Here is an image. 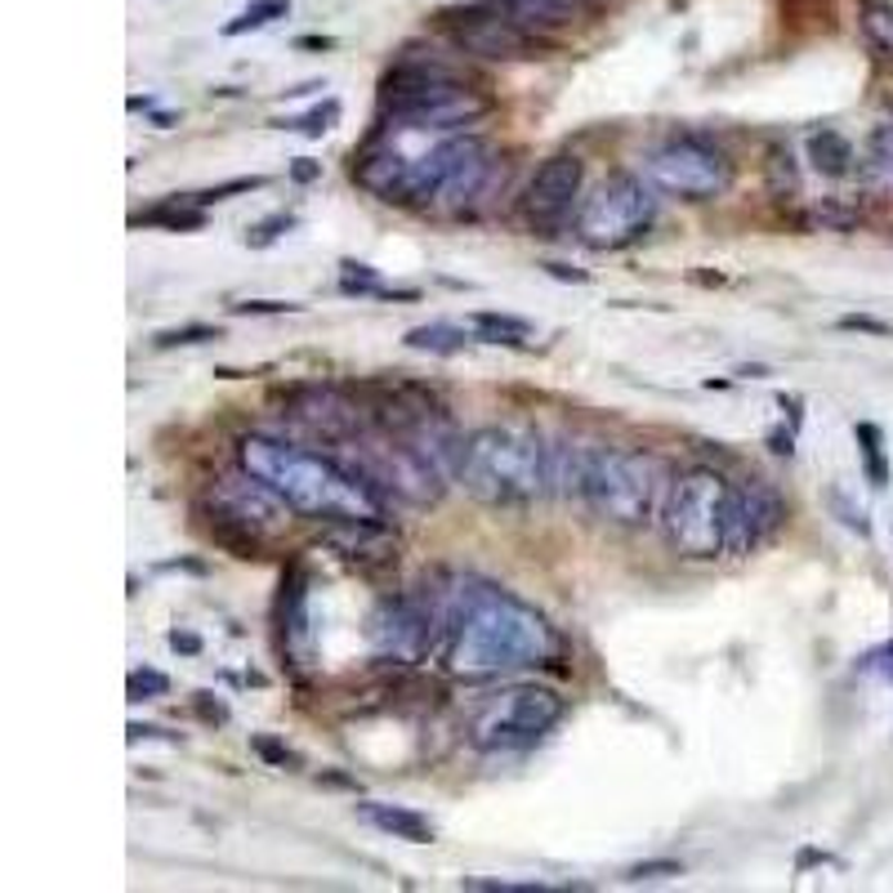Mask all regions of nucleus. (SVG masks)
<instances>
[{
	"instance_id": "1",
	"label": "nucleus",
	"mask_w": 893,
	"mask_h": 893,
	"mask_svg": "<svg viewBox=\"0 0 893 893\" xmlns=\"http://www.w3.org/2000/svg\"><path fill=\"white\" fill-rule=\"evenodd\" d=\"M558 652V630L549 626L545 612H536L532 603L483 586L474 595V603L452 621V630L442 634L438 661L452 680H501V675H518V670L545 665Z\"/></svg>"
},
{
	"instance_id": "2",
	"label": "nucleus",
	"mask_w": 893,
	"mask_h": 893,
	"mask_svg": "<svg viewBox=\"0 0 893 893\" xmlns=\"http://www.w3.org/2000/svg\"><path fill=\"white\" fill-rule=\"evenodd\" d=\"M238 465L273 483L295 514L308 518H389V496L376 492L363 474H354L335 452H308L273 433H246L238 438Z\"/></svg>"
},
{
	"instance_id": "3",
	"label": "nucleus",
	"mask_w": 893,
	"mask_h": 893,
	"mask_svg": "<svg viewBox=\"0 0 893 893\" xmlns=\"http://www.w3.org/2000/svg\"><path fill=\"white\" fill-rule=\"evenodd\" d=\"M380 103H385L380 126H393L407 135H461L465 126H474L492 112L487 94L470 90L452 67L416 59L411 50L385 72Z\"/></svg>"
},
{
	"instance_id": "4",
	"label": "nucleus",
	"mask_w": 893,
	"mask_h": 893,
	"mask_svg": "<svg viewBox=\"0 0 893 893\" xmlns=\"http://www.w3.org/2000/svg\"><path fill=\"white\" fill-rule=\"evenodd\" d=\"M456 479L483 505H532L549 492V442L527 424H483L465 438Z\"/></svg>"
},
{
	"instance_id": "5",
	"label": "nucleus",
	"mask_w": 893,
	"mask_h": 893,
	"mask_svg": "<svg viewBox=\"0 0 893 893\" xmlns=\"http://www.w3.org/2000/svg\"><path fill=\"white\" fill-rule=\"evenodd\" d=\"M670 492V474L652 452H630V446H590L586 474H581V501L612 527H648L661 518Z\"/></svg>"
},
{
	"instance_id": "6",
	"label": "nucleus",
	"mask_w": 893,
	"mask_h": 893,
	"mask_svg": "<svg viewBox=\"0 0 893 893\" xmlns=\"http://www.w3.org/2000/svg\"><path fill=\"white\" fill-rule=\"evenodd\" d=\"M733 501L737 487L706 465L670 479L661 505V532L670 549L684 558H724L733 545Z\"/></svg>"
},
{
	"instance_id": "7",
	"label": "nucleus",
	"mask_w": 893,
	"mask_h": 893,
	"mask_svg": "<svg viewBox=\"0 0 893 893\" xmlns=\"http://www.w3.org/2000/svg\"><path fill=\"white\" fill-rule=\"evenodd\" d=\"M206 509H210V532L219 545L238 549V558H260V545L277 532L291 527L295 505L264 483L260 474H251L246 465H238L233 474H219L206 492Z\"/></svg>"
},
{
	"instance_id": "8",
	"label": "nucleus",
	"mask_w": 893,
	"mask_h": 893,
	"mask_svg": "<svg viewBox=\"0 0 893 893\" xmlns=\"http://www.w3.org/2000/svg\"><path fill=\"white\" fill-rule=\"evenodd\" d=\"M335 456H340L354 474H363L376 492L393 496V501H407V505H433L442 496V470L416 452V446L380 424H367L358 438L349 442H335Z\"/></svg>"
},
{
	"instance_id": "9",
	"label": "nucleus",
	"mask_w": 893,
	"mask_h": 893,
	"mask_svg": "<svg viewBox=\"0 0 893 893\" xmlns=\"http://www.w3.org/2000/svg\"><path fill=\"white\" fill-rule=\"evenodd\" d=\"M568 702L545 684H514L501 689L470 724V746L474 750H527L536 746L558 719H564Z\"/></svg>"
},
{
	"instance_id": "10",
	"label": "nucleus",
	"mask_w": 893,
	"mask_h": 893,
	"mask_svg": "<svg viewBox=\"0 0 893 893\" xmlns=\"http://www.w3.org/2000/svg\"><path fill=\"white\" fill-rule=\"evenodd\" d=\"M656 219V192L639 175L603 179L577 210V238L595 251H621L639 242Z\"/></svg>"
},
{
	"instance_id": "11",
	"label": "nucleus",
	"mask_w": 893,
	"mask_h": 893,
	"mask_svg": "<svg viewBox=\"0 0 893 893\" xmlns=\"http://www.w3.org/2000/svg\"><path fill=\"white\" fill-rule=\"evenodd\" d=\"M643 179L656 192L684 197V201H706V197H719L733 188V161L715 144L684 135V139H665L661 148H652L643 157Z\"/></svg>"
},
{
	"instance_id": "12",
	"label": "nucleus",
	"mask_w": 893,
	"mask_h": 893,
	"mask_svg": "<svg viewBox=\"0 0 893 893\" xmlns=\"http://www.w3.org/2000/svg\"><path fill=\"white\" fill-rule=\"evenodd\" d=\"M367 639H371V652L380 661L416 665L442 648V626L429 612V603L420 599V590H407V595L376 603V612L367 621Z\"/></svg>"
},
{
	"instance_id": "13",
	"label": "nucleus",
	"mask_w": 893,
	"mask_h": 893,
	"mask_svg": "<svg viewBox=\"0 0 893 893\" xmlns=\"http://www.w3.org/2000/svg\"><path fill=\"white\" fill-rule=\"evenodd\" d=\"M442 32L452 36L456 50L487 59V63H514V59H536L540 54V36L518 28L509 14H501L492 0L483 6H465V10H446L442 14Z\"/></svg>"
},
{
	"instance_id": "14",
	"label": "nucleus",
	"mask_w": 893,
	"mask_h": 893,
	"mask_svg": "<svg viewBox=\"0 0 893 893\" xmlns=\"http://www.w3.org/2000/svg\"><path fill=\"white\" fill-rule=\"evenodd\" d=\"M282 407H286L282 416L295 429H304V433H313V438H322L330 446L358 438L371 424V416L358 402V393L354 389H335V385H295Z\"/></svg>"
},
{
	"instance_id": "15",
	"label": "nucleus",
	"mask_w": 893,
	"mask_h": 893,
	"mask_svg": "<svg viewBox=\"0 0 893 893\" xmlns=\"http://www.w3.org/2000/svg\"><path fill=\"white\" fill-rule=\"evenodd\" d=\"M322 545L358 572H385L402 554V536L389 527V518H335L326 523Z\"/></svg>"
},
{
	"instance_id": "16",
	"label": "nucleus",
	"mask_w": 893,
	"mask_h": 893,
	"mask_svg": "<svg viewBox=\"0 0 893 893\" xmlns=\"http://www.w3.org/2000/svg\"><path fill=\"white\" fill-rule=\"evenodd\" d=\"M581 183H586L581 157H572V153L545 157L523 188V214L532 223H540V229H549V223H558L572 210V201L581 197Z\"/></svg>"
},
{
	"instance_id": "17",
	"label": "nucleus",
	"mask_w": 893,
	"mask_h": 893,
	"mask_svg": "<svg viewBox=\"0 0 893 893\" xmlns=\"http://www.w3.org/2000/svg\"><path fill=\"white\" fill-rule=\"evenodd\" d=\"M781 523H787V501L781 492L764 479H746L737 483V501H733V545H728V558H746L755 554L759 545H768Z\"/></svg>"
},
{
	"instance_id": "18",
	"label": "nucleus",
	"mask_w": 893,
	"mask_h": 893,
	"mask_svg": "<svg viewBox=\"0 0 893 893\" xmlns=\"http://www.w3.org/2000/svg\"><path fill=\"white\" fill-rule=\"evenodd\" d=\"M487 179H492V144L479 139V135H461V139H456V157H452V170H446V179H442V188H438V197H433L429 210H438V214H461V210L487 188Z\"/></svg>"
},
{
	"instance_id": "19",
	"label": "nucleus",
	"mask_w": 893,
	"mask_h": 893,
	"mask_svg": "<svg viewBox=\"0 0 893 893\" xmlns=\"http://www.w3.org/2000/svg\"><path fill=\"white\" fill-rule=\"evenodd\" d=\"M492 6H496L501 14H509L518 28L536 32V36L568 28V23H577V19L586 14L577 0H492Z\"/></svg>"
},
{
	"instance_id": "20",
	"label": "nucleus",
	"mask_w": 893,
	"mask_h": 893,
	"mask_svg": "<svg viewBox=\"0 0 893 893\" xmlns=\"http://www.w3.org/2000/svg\"><path fill=\"white\" fill-rule=\"evenodd\" d=\"M358 818L371 822L376 831L393 836V840H411V844H429L433 840V822L416 809H402V805H380V800H367L358 805Z\"/></svg>"
},
{
	"instance_id": "21",
	"label": "nucleus",
	"mask_w": 893,
	"mask_h": 893,
	"mask_svg": "<svg viewBox=\"0 0 893 893\" xmlns=\"http://www.w3.org/2000/svg\"><path fill=\"white\" fill-rule=\"evenodd\" d=\"M809 161H813L818 175L844 179V175L858 170V148H853L840 130H813V135H809Z\"/></svg>"
},
{
	"instance_id": "22",
	"label": "nucleus",
	"mask_w": 893,
	"mask_h": 893,
	"mask_svg": "<svg viewBox=\"0 0 893 893\" xmlns=\"http://www.w3.org/2000/svg\"><path fill=\"white\" fill-rule=\"evenodd\" d=\"M135 223H157V229H170V233H192V229H201V223H206V210L188 192V197H170V201L135 214Z\"/></svg>"
},
{
	"instance_id": "23",
	"label": "nucleus",
	"mask_w": 893,
	"mask_h": 893,
	"mask_svg": "<svg viewBox=\"0 0 893 893\" xmlns=\"http://www.w3.org/2000/svg\"><path fill=\"white\" fill-rule=\"evenodd\" d=\"M402 345H407V349H420V354H442V358H452V354H461L470 340H465V330H456V326L429 322V326L407 330V335H402Z\"/></svg>"
},
{
	"instance_id": "24",
	"label": "nucleus",
	"mask_w": 893,
	"mask_h": 893,
	"mask_svg": "<svg viewBox=\"0 0 893 893\" xmlns=\"http://www.w3.org/2000/svg\"><path fill=\"white\" fill-rule=\"evenodd\" d=\"M858 23H862V41H866L880 59L893 63V6H889V0H866Z\"/></svg>"
},
{
	"instance_id": "25",
	"label": "nucleus",
	"mask_w": 893,
	"mask_h": 893,
	"mask_svg": "<svg viewBox=\"0 0 893 893\" xmlns=\"http://www.w3.org/2000/svg\"><path fill=\"white\" fill-rule=\"evenodd\" d=\"M474 330H479V340H487V345H523L527 335H532V326L523 322V317H509V313H474Z\"/></svg>"
},
{
	"instance_id": "26",
	"label": "nucleus",
	"mask_w": 893,
	"mask_h": 893,
	"mask_svg": "<svg viewBox=\"0 0 893 893\" xmlns=\"http://www.w3.org/2000/svg\"><path fill=\"white\" fill-rule=\"evenodd\" d=\"M853 438L862 446V465H866L871 487H884L889 483V461H884V433H880V424L862 420V424H853Z\"/></svg>"
},
{
	"instance_id": "27",
	"label": "nucleus",
	"mask_w": 893,
	"mask_h": 893,
	"mask_svg": "<svg viewBox=\"0 0 893 893\" xmlns=\"http://www.w3.org/2000/svg\"><path fill=\"white\" fill-rule=\"evenodd\" d=\"M291 14V0H255L251 10H242L229 28H223V36H242V32H260V28H269L273 19H286Z\"/></svg>"
},
{
	"instance_id": "28",
	"label": "nucleus",
	"mask_w": 893,
	"mask_h": 893,
	"mask_svg": "<svg viewBox=\"0 0 893 893\" xmlns=\"http://www.w3.org/2000/svg\"><path fill=\"white\" fill-rule=\"evenodd\" d=\"M126 693H130V702H153V697H166L170 693V680L161 675V670H130V680H126Z\"/></svg>"
},
{
	"instance_id": "29",
	"label": "nucleus",
	"mask_w": 893,
	"mask_h": 893,
	"mask_svg": "<svg viewBox=\"0 0 893 893\" xmlns=\"http://www.w3.org/2000/svg\"><path fill=\"white\" fill-rule=\"evenodd\" d=\"M335 122H340V103L326 98V103H317L313 112H304V117H295V122H286V126L300 130V135H326Z\"/></svg>"
},
{
	"instance_id": "30",
	"label": "nucleus",
	"mask_w": 893,
	"mask_h": 893,
	"mask_svg": "<svg viewBox=\"0 0 893 893\" xmlns=\"http://www.w3.org/2000/svg\"><path fill=\"white\" fill-rule=\"evenodd\" d=\"M251 750H255L264 764H273V768H300V764H304L300 750H291L286 742H277V737H269V733H255V737H251Z\"/></svg>"
},
{
	"instance_id": "31",
	"label": "nucleus",
	"mask_w": 893,
	"mask_h": 893,
	"mask_svg": "<svg viewBox=\"0 0 893 893\" xmlns=\"http://www.w3.org/2000/svg\"><path fill=\"white\" fill-rule=\"evenodd\" d=\"M206 340H219V326H179V330H161V335H153V345H157V349L206 345Z\"/></svg>"
},
{
	"instance_id": "32",
	"label": "nucleus",
	"mask_w": 893,
	"mask_h": 893,
	"mask_svg": "<svg viewBox=\"0 0 893 893\" xmlns=\"http://www.w3.org/2000/svg\"><path fill=\"white\" fill-rule=\"evenodd\" d=\"M286 229H295V214H273V219L255 223V229L246 233V242H251V246H269V242H277Z\"/></svg>"
},
{
	"instance_id": "33",
	"label": "nucleus",
	"mask_w": 893,
	"mask_h": 893,
	"mask_svg": "<svg viewBox=\"0 0 893 893\" xmlns=\"http://www.w3.org/2000/svg\"><path fill=\"white\" fill-rule=\"evenodd\" d=\"M680 871H684L680 862L661 858V862H639V866H630V871H626V880H634V884H639V880H665V875H680Z\"/></svg>"
},
{
	"instance_id": "34",
	"label": "nucleus",
	"mask_w": 893,
	"mask_h": 893,
	"mask_svg": "<svg viewBox=\"0 0 893 893\" xmlns=\"http://www.w3.org/2000/svg\"><path fill=\"white\" fill-rule=\"evenodd\" d=\"M192 711H197L206 724H229V706L214 702L210 693H197V697H192Z\"/></svg>"
},
{
	"instance_id": "35",
	"label": "nucleus",
	"mask_w": 893,
	"mask_h": 893,
	"mask_svg": "<svg viewBox=\"0 0 893 893\" xmlns=\"http://www.w3.org/2000/svg\"><path fill=\"white\" fill-rule=\"evenodd\" d=\"M300 304H282V300H246V304H233V313L242 317H264V313H295Z\"/></svg>"
},
{
	"instance_id": "36",
	"label": "nucleus",
	"mask_w": 893,
	"mask_h": 893,
	"mask_svg": "<svg viewBox=\"0 0 893 893\" xmlns=\"http://www.w3.org/2000/svg\"><path fill=\"white\" fill-rule=\"evenodd\" d=\"M170 648L183 652V656H197V652H201V639H197L192 630H170Z\"/></svg>"
},
{
	"instance_id": "37",
	"label": "nucleus",
	"mask_w": 893,
	"mask_h": 893,
	"mask_svg": "<svg viewBox=\"0 0 893 893\" xmlns=\"http://www.w3.org/2000/svg\"><path fill=\"white\" fill-rule=\"evenodd\" d=\"M317 175H322V161H308V157H300V161L291 166V179H295V183H313Z\"/></svg>"
},
{
	"instance_id": "38",
	"label": "nucleus",
	"mask_w": 893,
	"mask_h": 893,
	"mask_svg": "<svg viewBox=\"0 0 893 893\" xmlns=\"http://www.w3.org/2000/svg\"><path fill=\"white\" fill-rule=\"evenodd\" d=\"M840 326H844V330H871V335H889V326H884V322H875V317H840Z\"/></svg>"
},
{
	"instance_id": "39",
	"label": "nucleus",
	"mask_w": 893,
	"mask_h": 893,
	"mask_svg": "<svg viewBox=\"0 0 893 893\" xmlns=\"http://www.w3.org/2000/svg\"><path fill=\"white\" fill-rule=\"evenodd\" d=\"M545 269H549L554 277H564V282H568V277H572V282H586V273H577V269H564V264H545Z\"/></svg>"
},
{
	"instance_id": "40",
	"label": "nucleus",
	"mask_w": 893,
	"mask_h": 893,
	"mask_svg": "<svg viewBox=\"0 0 893 893\" xmlns=\"http://www.w3.org/2000/svg\"><path fill=\"white\" fill-rule=\"evenodd\" d=\"M300 50H330V36H304Z\"/></svg>"
},
{
	"instance_id": "41",
	"label": "nucleus",
	"mask_w": 893,
	"mask_h": 893,
	"mask_svg": "<svg viewBox=\"0 0 893 893\" xmlns=\"http://www.w3.org/2000/svg\"><path fill=\"white\" fill-rule=\"evenodd\" d=\"M577 6H581V10H595V6H603V0H577Z\"/></svg>"
}]
</instances>
